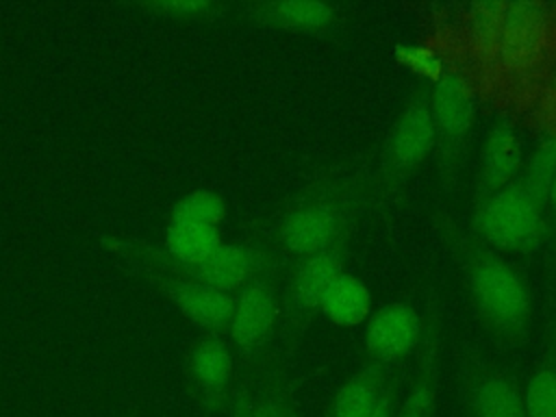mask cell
Segmentation results:
<instances>
[{"label":"cell","instance_id":"obj_23","mask_svg":"<svg viewBox=\"0 0 556 417\" xmlns=\"http://www.w3.org/2000/svg\"><path fill=\"white\" fill-rule=\"evenodd\" d=\"M543 248L549 254L552 265H556V174L543 202Z\"/></svg>","mask_w":556,"mask_h":417},{"label":"cell","instance_id":"obj_10","mask_svg":"<svg viewBox=\"0 0 556 417\" xmlns=\"http://www.w3.org/2000/svg\"><path fill=\"white\" fill-rule=\"evenodd\" d=\"M278 256L282 254L276 250V245H267L261 241L222 243L206 261L191 267H180L172 274L204 282L235 295L245 282H250Z\"/></svg>","mask_w":556,"mask_h":417},{"label":"cell","instance_id":"obj_4","mask_svg":"<svg viewBox=\"0 0 556 417\" xmlns=\"http://www.w3.org/2000/svg\"><path fill=\"white\" fill-rule=\"evenodd\" d=\"M454 387L463 417H526L517 376L504 361L478 345L456 348Z\"/></svg>","mask_w":556,"mask_h":417},{"label":"cell","instance_id":"obj_3","mask_svg":"<svg viewBox=\"0 0 556 417\" xmlns=\"http://www.w3.org/2000/svg\"><path fill=\"white\" fill-rule=\"evenodd\" d=\"M432 150L434 126L430 115V87L421 85L397 113L380 152V163L376 172H371L374 206L391 204Z\"/></svg>","mask_w":556,"mask_h":417},{"label":"cell","instance_id":"obj_21","mask_svg":"<svg viewBox=\"0 0 556 417\" xmlns=\"http://www.w3.org/2000/svg\"><path fill=\"white\" fill-rule=\"evenodd\" d=\"M226 202L219 193L211 189H193L178 198L167 215V222H182V224H200L219 228L226 217Z\"/></svg>","mask_w":556,"mask_h":417},{"label":"cell","instance_id":"obj_18","mask_svg":"<svg viewBox=\"0 0 556 417\" xmlns=\"http://www.w3.org/2000/svg\"><path fill=\"white\" fill-rule=\"evenodd\" d=\"M389 382V367L365 361L332 395L324 417H367Z\"/></svg>","mask_w":556,"mask_h":417},{"label":"cell","instance_id":"obj_25","mask_svg":"<svg viewBox=\"0 0 556 417\" xmlns=\"http://www.w3.org/2000/svg\"><path fill=\"white\" fill-rule=\"evenodd\" d=\"M228 408H230V417H248V393L243 382H239V387L232 391Z\"/></svg>","mask_w":556,"mask_h":417},{"label":"cell","instance_id":"obj_11","mask_svg":"<svg viewBox=\"0 0 556 417\" xmlns=\"http://www.w3.org/2000/svg\"><path fill=\"white\" fill-rule=\"evenodd\" d=\"M424 332V315L408 302H389L367 317L365 361L384 367L417 350Z\"/></svg>","mask_w":556,"mask_h":417},{"label":"cell","instance_id":"obj_9","mask_svg":"<svg viewBox=\"0 0 556 417\" xmlns=\"http://www.w3.org/2000/svg\"><path fill=\"white\" fill-rule=\"evenodd\" d=\"M132 274L150 285L156 293H161L167 302H172L178 313L198 326L204 334H226L235 304L232 293L165 271L132 269Z\"/></svg>","mask_w":556,"mask_h":417},{"label":"cell","instance_id":"obj_13","mask_svg":"<svg viewBox=\"0 0 556 417\" xmlns=\"http://www.w3.org/2000/svg\"><path fill=\"white\" fill-rule=\"evenodd\" d=\"M424 313V332L417 345V363L410 376V389L400 400L395 417H437L441 311L434 293L428 298Z\"/></svg>","mask_w":556,"mask_h":417},{"label":"cell","instance_id":"obj_16","mask_svg":"<svg viewBox=\"0 0 556 417\" xmlns=\"http://www.w3.org/2000/svg\"><path fill=\"white\" fill-rule=\"evenodd\" d=\"M526 417H556V295L539 332L532 371L523 389Z\"/></svg>","mask_w":556,"mask_h":417},{"label":"cell","instance_id":"obj_5","mask_svg":"<svg viewBox=\"0 0 556 417\" xmlns=\"http://www.w3.org/2000/svg\"><path fill=\"white\" fill-rule=\"evenodd\" d=\"M350 241L352 239H343L328 250L295 258L287 285L280 289L278 334L282 341V356L287 348H295L313 317L321 311L328 289L345 271Z\"/></svg>","mask_w":556,"mask_h":417},{"label":"cell","instance_id":"obj_7","mask_svg":"<svg viewBox=\"0 0 556 417\" xmlns=\"http://www.w3.org/2000/svg\"><path fill=\"white\" fill-rule=\"evenodd\" d=\"M471 235L489 248L530 254L543 248V208L523 191L519 176L473 204Z\"/></svg>","mask_w":556,"mask_h":417},{"label":"cell","instance_id":"obj_17","mask_svg":"<svg viewBox=\"0 0 556 417\" xmlns=\"http://www.w3.org/2000/svg\"><path fill=\"white\" fill-rule=\"evenodd\" d=\"M241 13L256 24L282 30L317 33L330 28L341 11L334 4L317 0H263L241 4Z\"/></svg>","mask_w":556,"mask_h":417},{"label":"cell","instance_id":"obj_22","mask_svg":"<svg viewBox=\"0 0 556 417\" xmlns=\"http://www.w3.org/2000/svg\"><path fill=\"white\" fill-rule=\"evenodd\" d=\"M556 174V137L545 139L530 156L526 167L519 174L523 191L543 208L552 178Z\"/></svg>","mask_w":556,"mask_h":417},{"label":"cell","instance_id":"obj_1","mask_svg":"<svg viewBox=\"0 0 556 417\" xmlns=\"http://www.w3.org/2000/svg\"><path fill=\"white\" fill-rule=\"evenodd\" d=\"M434 226L463 271L471 308L484 332L504 350L523 348L532 330V295L523 278L463 228L443 204L434 208Z\"/></svg>","mask_w":556,"mask_h":417},{"label":"cell","instance_id":"obj_8","mask_svg":"<svg viewBox=\"0 0 556 417\" xmlns=\"http://www.w3.org/2000/svg\"><path fill=\"white\" fill-rule=\"evenodd\" d=\"M430 115L434 126V159L439 191L452 195L467 156L476 104L460 76L447 74L430 87Z\"/></svg>","mask_w":556,"mask_h":417},{"label":"cell","instance_id":"obj_12","mask_svg":"<svg viewBox=\"0 0 556 417\" xmlns=\"http://www.w3.org/2000/svg\"><path fill=\"white\" fill-rule=\"evenodd\" d=\"M187 374L206 410L228 408L235 382V352L222 334H202L187 354Z\"/></svg>","mask_w":556,"mask_h":417},{"label":"cell","instance_id":"obj_19","mask_svg":"<svg viewBox=\"0 0 556 417\" xmlns=\"http://www.w3.org/2000/svg\"><path fill=\"white\" fill-rule=\"evenodd\" d=\"M319 313L339 328H354L371 315V293L358 276L343 271L328 289Z\"/></svg>","mask_w":556,"mask_h":417},{"label":"cell","instance_id":"obj_20","mask_svg":"<svg viewBox=\"0 0 556 417\" xmlns=\"http://www.w3.org/2000/svg\"><path fill=\"white\" fill-rule=\"evenodd\" d=\"M119 7L132 11L135 15L176 24L215 22L232 9V4L219 0H130L122 2Z\"/></svg>","mask_w":556,"mask_h":417},{"label":"cell","instance_id":"obj_15","mask_svg":"<svg viewBox=\"0 0 556 417\" xmlns=\"http://www.w3.org/2000/svg\"><path fill=\"white\" fill-rule=\"evenodd\" d=\"M521 141L508 124H497L486 135L473 187V204L510 185L521 174Z\"/></svg>","mask_w":556,"mask_h":417},{"label":"cell","instance_id":"obj_6","mask_svg":"<svg viewBox=\"0 0 556 417\" xmlns=\"http://www.w3.org/2000/svg\"><path fill=\"white\" fill-rule=\"evenodd\" d=\"M282 258L271 261L235 293L226 337L243 369H250L271 352L269 348L280 321Z\"/></svg>","mask_w":556,"mask_h":417},{"label":"cell","instance_id":"obj_14","mask_svg":"<svg viewBox=\"0 0 556 417\" xmlns=\"http://www.w3.org/2000/svg\"><path fill=\"white\" fill-rule=\"evenodd\" d=\"M241 382L248 393V417H298L295 382L280 352H269L245 369Z\"/></svg>","mask_w":556,"mask_h":417},{"label":"cell","instance_id":"obj_2","mask_svg":"<svg viewBox=\"0 0 556 417\" xmlns=\"http://www.w3.org/2000/svg\"><path fill=\"white\" fill-rule=\"evenodd\" d=\"M374 206L371 174L334 169L315 178L276 226V250L302 258L352 239L363 215Z\"/></svg>","mask_w":556,"mask_h":417},{"label":"cell","instance_id":"obj_24","mask_svg":"<svg viewBox=\"0 0 556 417\" xmlns=\"http://www.w3.org/2000/svg\"><path fill=\"white\" fill-rule=\"evenodd\" d=\"M400 389H402V378L400 376L389 378V382L384 384L380 397L376 400L367 417H395V410L400 404Z\"/></svg>","mask_w":556,"mask_h":417}]
</instances>
